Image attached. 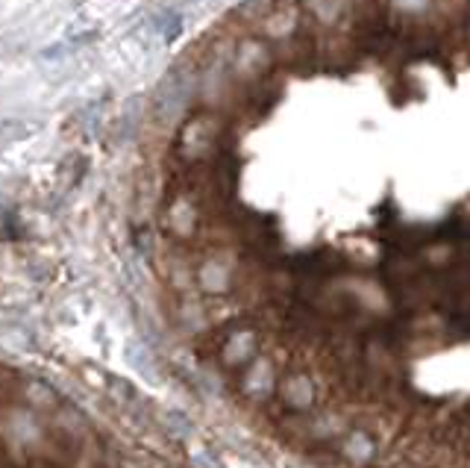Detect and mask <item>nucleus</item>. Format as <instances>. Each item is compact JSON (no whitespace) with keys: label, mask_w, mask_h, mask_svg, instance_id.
<instances>
[{"label":"nucleus","mask_w":470,"mask_h":468,"mask_svg":"<svg viewBox=\"0 0 470 468\" xmlns=\"http://www.w3.org/2000/svg\"><path fill=\"white\" fill-rule=\"evenodd\" d=\"M85 174H89V159H85L82 153H71L65 162L59 165V180H62V186L65 189L80 186Z\"/></svg>","instance_id":"1"},{"label":"nucleus","mask_w":470,"mask_h":468,"mask_svg":"<svg viewBox=\"0 0 470 468\" xmlns=\"http://www.w3.org/2000/svg\"><path fill=\"white\" fill-rule=\"evenodd\" d=\"M27 133H30V124H24V121H18V118L0 121V147L27 139Z\"/></svg>","instance_id":"2"},{"label":"nucleus","mask_w":470,"mask_h":468,"mask_svg":"<svg viewBox=\"0 0 470 468\" xmlns=\"http://www.w3.org/2000/svg\"><path fill=\"white\" fill-rule=\"evenodd\" d=\"M180 33H182V18L177 15V12H171V15L162 21V39L165 42H177Z\"/></svg>","instance_id":"3"}]
</instances>
